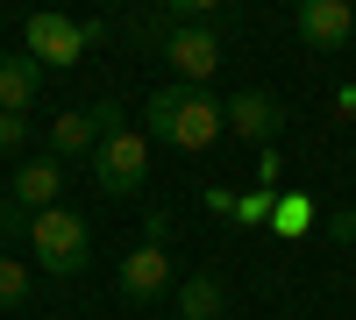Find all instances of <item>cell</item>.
<instances>
[{
    "label": "cell",
    "mask_w": 356,
    "mask_h": 320,
    "mask_svg": "<svg viewBox=\"0 0 356 320\" xmlns=\"http://www.w3.org/2000/svg\"><path fill=\"white\" fill-rule=\"evenodd\" d=\"M228 128V114H221V100L207 93V85H157L150 100H143V135L150 142H171V150H214V135Z\"/></svg>",
    "instance_id": "obj_1"
},
{
    "label": "cell",
    "mask_w": 356,
    "mask_h": 320,
    "mask_svg": "<svg viewBox=\"0 0 356 320\" xmlns=\"http://www.w3.org/2000/svg\"><path fill=\"white\" fill-rule=\"evenodd\" d=\"M29 249H36V264L50 278H79L86 264H93V228H86L72 207H50L29 221Z\"/></svg>",
    "instance_id": "obj_2"
},
{
    "label": "cell",
    "mask_w": 356,
    "mask_h": 320,
    "mask_svg": "<svg viewBox=\"0 0 356 320\" xmlns=\"http://www.w3.org/2000/svg\"><path fill=\"white\" fill-rule=\"evenodd\" d=\"M93 185L107 199H136L143 185H150V135L143 128H114L93 150Z\"/></svg>",
    "instance_id": "obj_3"
},
{
    "label": "cell",
    "mask_w": 356,
    "mask_h": 320,
    "mask_svg": "<svg viewBox=\"0 0 356 320\" xmlns=\"http://www.w3.org/2000/svg\"><path fill=\"white\" fill-rule=\"evenodd\" d=\"M114 128H129V121H122V100L65 107V114H57V128H50V157H57V164H65V157H93Z\"/></svg>",
    "instance_id": "obj_4"
},
{
    "label": "cell",
    "mask_w": 356,
    "mask_h": 320,
    "mask_svg": "<svg viewBox=\"0 0 356 320\" xmlns=\"http://www.w3.org/2000/svg\"><path fill=\"white\" fill-rule=\"evenodd\" d=\"M22 50L36 57L43 71H72L79 57H86V22H72V15H29V28H22Z\"/></svg>",
    "instance_id": "obj_5"
},
{
    "label": "cell",
    "mask_w": 356,
    "mask_h": 320,
    "mask_svg": "<svg viewBox=\"0 0 356 320\" xmlns=\"http://www.w3.org/2000/svg\"><path fill=\"white\" fill-rule=\"evenodd\" d=\"M114 285H122V299H136V306H150V299H164V292H178V271H171V249L157 242V235H143L129 256H122V271H114Z\"/></svg>",
    "instance_id": "obj_6"
},
{
    "label": "cell",
    "mask_w": 356,
    "mask_h": 320,
    "mask_svg": "<svg viewBox=\"0 0 356 320\" xmlns=\"http://www.w3.org/2000/svg\"><path fill=\"white\" fill-rule=\"evenodd\" d=\"M164 65L178 71V85H207L221 71V36L207 22H178L171 36H164Z\"/></svg>",
    "instance_id": "obj_7"
},
{
    "label": "cell",
    "mask_w": 356,
    "mask_h": 320,
    "mask_svg": "<svg viewBox=\"0 0 356 320\" xmlns=\"http://www.w3.org/2000/svg\"><path fill=\"white\" fill-rule=\"evenodd\" d=\"M57 192H65V164L43 150V157H22V164H15V185H8V199H0V207H15V214L36 221V214L57 207Z\"/></svg>",
    "instance_id": "obj_8"
},
{
    "label": "cell",
    "mask_w": 356,
    "mask_h": 320,
    "mask_svg": "<svg viewBox=\"0 0 356 320\" xmlns=\"http://www.w3.org/2000/svg\"><path fill=\"white\" fill-rule=\"evenodd\" d=\"M221 114H228V135L257 142V150H278V135H285V107H278L271 93H228Z\"/></svg>",
    "instance_id": "obj_9"
},
{
    "label": "cell",
    "mask_w": 356,
    "mask_h": 320,
    "mask_svg": "<svg viewBox=\"0 0 356 320\" xmlns=\"http://www.w3.org/2000/svg\"><path fill=\"white\" fill-rule=\"evenodd\" d=\"M300 43L314 50H349L356 43V15L342 0H300Z\"/></svg>",
    "instance_id": "obj_10"
},
{
    "label": "cell",
    "mask_w": 356,
    "mask_h": 320,
    "mask_svg": "<svg viewBox=\"0 0 356 320\" xmlns=\"http://www.w3.org/2000/svg\"><path fill=\"white\" fill-rule=\"evenodd\" d=\"M36 85H43V65H36L29 50L0 57V114H29V100H36Z\"/></svg>",
    "instance_id": "obj_11"
},
{
    "label": "cell",
    "mask_w": 356,
    "mask_h": 320,
    "mask_svg": "<svg viewBox=\"0 0 356 320\" xmlns=\"http://www.w3.org/2000/svg\"><path fill=\"white\" fill-rule=\"evenodd\" d=\"M178 320H228V292H221V278L214 271H200V278H178Z\"/></svg>",
    "instance_id": "obj_12"
},
{
    "label": "cell",
    "mask_w": 356,
    "mask_h": 320,
    "mask_svg": "<svg viewBox=\"0 0 356 320\" xmlns=\"http://www.w3.org/2000/svg\"><path fill=\"white\" fill-rule=\"evenodd\" d=\"M271 235H285V242L314 235V199H307V192H278V207H271Z\"/></svg>",
    "instance_id": "obj_13"
},
{
    "label": "cell",
    "mask_w": 356,
    "mask_h": 320,
    "mask_svg": "<svg viewBox=\"0 0 356 320\" xmlns=\"http://www.w3.org/2000/svg\"><path fill=\"white\" fill-rule=\"evenodd\" d=\"M29 292H36V285H29V264L22 256H0V313H15Z\"/></svg>",
    "instance_id": "obj_14"
},
{
    "label": "cell",
    "mask_w": 356,
    "mask_h": 320,
    "mask_svg": "<svg viewBox=\"0 0 356 320\" xmlns=\"http://www.w3.org/2000/svg\"><path fill=\"white\" fill-rule=\"evenodd\" d=\"M271 207H278V192H264V185H257L250 199H235V214H228V221H250V228H257V221H271Z\"/></svg>",
    "instance_id": "obj_15"
},
{
    "label": "cell",
    "mask_w": 356,
    "mask_h": 320,
    "mask_svg": "<svg viewBox=\"0 0 356 320\" xmlns=\"http://www.w3.org/2000/svg\"><path fill=\"white\" fill-rule=\"evenodd\" d=\"M0 150H29V114H0Z\"/></svg>",
    "instance_id": "obj_16"
},
{
    "label": "cell",
    "mask_w": 356,
    "mask_h": 320,
    "mask_svg": "<svg viewBox=\"0 0 356 320\" xmlns=\"http://www.w3.org/2000/svg\"><path fill=\"white\" fill-rule=\"evenodd\" d=\"M257 185H264V192H278V185H285V164H278V150H264V157H257Z\"/></svg>",
    "instance_id": "obj_17"
},
{
    "label": "cell",
    "mask_w": 356,
    "mask_h": 320,
    "mask_svg": "<svg viewBox=\"0 0 356 320\" xmlns=\"http://www.w3.org/2000/svg\"><path fill=\"white\" fill-rule=\"evenodd\" d=\"M321 235H328V242H342V249H349V242H356V214H328V228H321Z\"/></svg>",
    "instance_id": "obj_18"
},
{
    "label": "cell",
    "mask_w": 356,
    "mask_h": 320,
    "mask_svg": "<svg viewBox=\"0 0 356 320\" xmlns=\"http://www.w3.org/2000/svg\"><path fill=\"white\" fill-rule=\"evenodd\" d=\"M171 320H178V313H171Z\"/></svg>",
    "instance_id": "obj_19"
}]
</instances>
